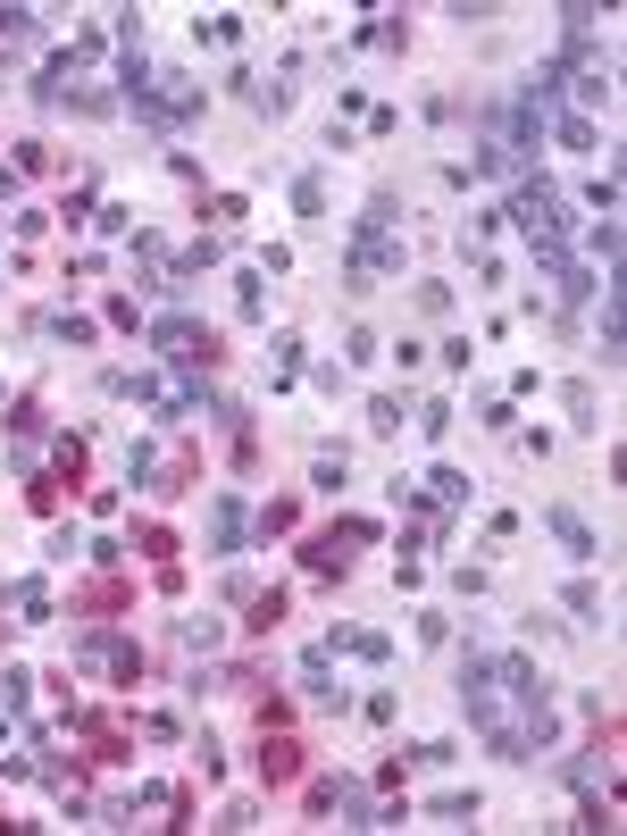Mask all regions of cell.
Here are the masks:
<instances>
[{
  "mask_svg": "<svg viewBox=\"0 0 627 836\" xmlns=\"http://www.w3.org/2000/svg\"><path fill=\"white\" fill-rule=\"evenodd\" d=\"M134 544H143L151 561H168V552H176V536H168V527H159V519H143V527H134Z\"/></svg>",
  "mask_w": 627,
  "mask_h": 836,
  "instance_id": "obj_6",
  "label": "cell"
},
{
  "mask_svg": "<svg viewBox=\"0 0 627 836\" xmlns=\"http://www.w3.org/2000/svg\"><path fill=\"white\" fill-rule=\"evenodd\" d=\"M235 544H243V502L218 494L209 502V552H235Z\"/></svg>",
  "mask_w": 627,
  "mask_h": 836,
  "instance_id": "obj_2",
  "label": "cell"
},
{
  "mask_svg": "<svg viewBox=\"0 0 627 836\" xmlns=\"http://www.w3.org/2000/svg\"><path fill=\"white\" fill-rule=\"evenodd\" d=\"M276 619H285V594H251V636H268Z\"/></svg>",
  "mask_w": 627,
  "mask_h": 836,
  "instance_id": "obj_5",
  "label": "cell"
},
{
  "mask_svg": "<svg viewBox=\"0 0 627 836\" xmlns=\"http://www.w3.org/2000/svg\"><path fill=\"white\" fill-rule=\"evenodd\" d=\"M435 820H452V828H469V820H477V795H444V803H435Z\"/></svg>",
  "mask_w": 627,
  "mask_h": 836,
  "instance_id": "obj_7",
  "label": "cell"
},
{
  "mask_svg": "<svg viewBox=\"0 0 627 836\" xmlns=\"http://www.w3.org/2000/svg\"><path fill=\"white\" fill-rule=\"evenodd\" d=\"M260 778L268 786H293L301 778V745H293V736H260Z\"/></svg>",
  "mask_w": 627,
  "mask_h": 836,
  "instance_id": "obj_1",
  "label": "cell"
},
{
  "mask_svg": "<svg viewBox=\"0 0 627 836\" xmlns=\"http://www.w3.org/2000/svg\"><path fill=\"white\" fill-rule=\"evenodd\" d=\"M552 536H561V544L577 552V561H594V552H602V544H594V527L577 519V510H552Z\"/></svg>",
  "mask_w": 627,
  "mask_h": 836,
  "instance_id": "obj_3",
  "label": "cell"
},
{
  "mask_svg": "<svg viewBox=\"0 0 627 836\" xmlns=\"http://www.w3.org/2000/svg\"><path fill=\"white\" fill-rule=\"evenodd\" d=\"M9 602H17L26 619H51V594H42V577H26V586H9Z\"/></svg>",
  "mask_w": 627,
  "mask_h": 836,
  "instance_id": "obj_4",
  "label": "cell"
}]
</instances>
